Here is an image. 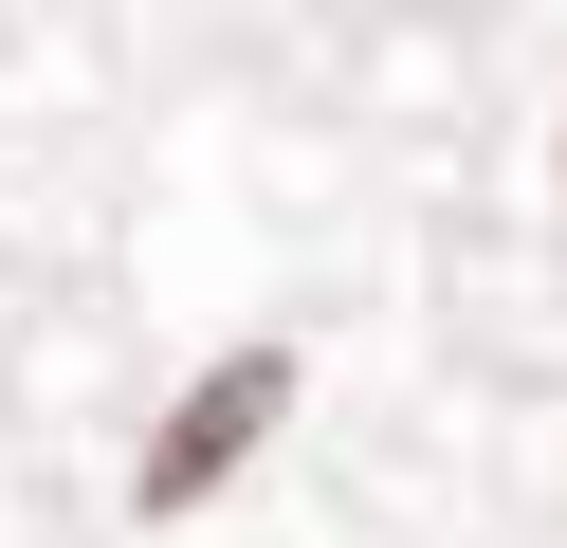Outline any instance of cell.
Wrapping results in <instances>:
<instances>
[{
    "label": "cell",
    "mask_w": 567,
    "mask_h": 548,
    "mask_svg": "<svg viewBox=\"0 0 567 548\" xmlns=\"http://www.w3.org/2000/svg\"><path fill=\"white\" fill-rule=\"evenodd\" d=\"M275 421H293V348H238V365H220V384H202V402H184V421H165V438H147V457H128V511H202V494H220V475H238V457H257V438H275Z\"/></svg>",
    "instance_id": "cell-1"
}]
</instances>
